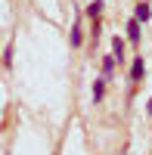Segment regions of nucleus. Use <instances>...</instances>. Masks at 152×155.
Instances as JSON below:
<instances>
[{
  "label": "nucleus",
  "instance_id": "1",
  "mask_svg": "<svg viewBox=\"0 0 152 155\" xmlns=\"http://www.w3.org/2000/svg\"><path fill=\"white\" fill-rule=\"evenodd\" d=\"M146 78V62H143V56H134L131 59V71H127V81L131 84H140Z\"/></svg>",
  "mask_w": 152,
  "mask_h": 155
},
{
  "label": "nucleus",
  "instance_id": "2",
  "mask_svg": "<svg viewBox=\"0 0 152 155\" xmlns=\"http://www.w3.org/2000/svg\"><path fill=\"white\" fill-rule=\"evenodd\" d=\"M140 37H143V25L137 19H131L127 25H124V41L127 44H140Z\"/></svg>",
  "mask_w": 152,
  "mask_h": 155
},
{
  "label": "nucleus",
  "instance_id": "3",
  "mask_svg": "<svg viewBox=\"0 0 152 155\" xmlns=\"http://www.w3.org/2000/svg\"><path fill=\"white\" fill-rule=\"evenodd\" d=\"M134 19H137V22H140V25H146V22L152 19V6L146 3V0H140V3H137V6H134Z\"/></svg>",
  "mask_w": 152,
  "mask_h": 155
},
{
  "label": "nucleus",
  "instance_id": "4",
  "mask_svg": "<svg viewBox=\"0 0 152 155\" xmlns=\"http://www.w3.org/2000/svg\"><path fill=\"white\" fill-rule=\"evenodd\" d=\"M124 47H127V41H124V37H118V34L112 37V56L118 59V65H121L124 59H127V56H124Z\"/></svg>",
  "mask_w": 152,
  "mask_h": 155
},
{
  "label": "nucleus",
  "instance_id": "5",
  "mask_svg": "<svg viewBox=\"0 0 152 155\" xmlns=\"http://www.w3.org/2000/svg\"><path fill=\"white\" fill-rule=\"evenodd\" d=\"M103 9H106V3H103V0H93V3H87V19H90V22H96L99 16H103Z\"/></svg>",
  "mask_w": 152,
  "mask_h": 155
},
{
  "label": "nucleus",
  "instance_id": "6",
  "mask_svg": "<svg viewBox=\"0 0 152 155\" xmlns=\"http://www.w3.org/2000/svg\"><path fill=\"white\" fill-rule=\"evenodd\" d=\"M68 41H71V47L78 50L81 44H84V28H81V22H74L71 25V31H68Z\"/></svg>",
  "mask_w": 152,
  "mask_h": 155
},
{
  "label": "nucleus",
  "instance_id": "7",
  "mask_svg": "<svg viewBox=\"0 0 152 155\" xmlns=\"http://www.w3.org/2000/svg\"><path fill=\"white\" fill-rule=\"evenodd\" d=\"M115 68H118V59L112 56V53H109V56H103V78H106V81L115 74Z\"/></svg>",
  "mask_w": 152,
  "mask_h": 155
},
{
  "label": "nucleus",
  "instance_id": "8",
  "mask_svg": "<svg viewBox=\"0 0 152 155\" xmlns=\"http://www.w3.org/2000/svg\"><path fill=\"white\" fill-rule=\"evenodd\" d=\"M106 96V78H93V102H103Z\"/></svg>",
  "mask_w": 152,
  "mask_h": 155
},
{
  "label": "nucleus",
  "instance_id": "9",
  "mask_svg": "<svg viewBox=\"0 0 152 155\" xmlns=\"http://www.w3.org/2000/svg\"><path fill=\"white\" fill-rule=\"evenodd\" d=\"M90 37H93V44L99 41V37H103V22H99V19L93 22V28H90Z\"/></svg>",
  "mask_w": 152,
  "mask_h": 155
},
{
  "label": "nucleus",
  "instance_id": "10",
  "mask_svg": "<svg viewBox=\"0 0 152 155\" xmlns=\"http://www.w3.org/2000/svg\"><path fill=\"white\" fill-rule=\"evenodd\" d=\"M3 65L12 68V44H6V50H3Z\"/></svg>",
  "mask_w": 152,
  "mask_h": 155
},
{
  "label": "nucleus",
  "instance_id": "11",
  "mask_svg": "<svg viewBox=\"0 0 152 155\" xmlns=\"http://www.w3.org/2000/svg\"><path fill=\"white\" fill-rule=\"evenodd\" d=\"M146 112H149V115H152V99H149V102H146Z\"/></svg>",
  "mask_w": 152,
  "mask_h": 155
},
{
  "label": "nucleus",
  "instance_id": "12",
  "mask_svg": "<svg viewBox=\"0 0 152 155\" xmlns=\"http://www.w3.org/2000/svg\"><path fill=\"white\" fill-rule=\"evenodd\" d=\"M146 3H149V0H146Z\"/></svg>",
  "mask_w": 152,
  "mask_h": 155
}]
</instances>
